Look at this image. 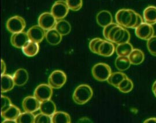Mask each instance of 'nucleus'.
<instances>
[{"label":"nucleus","instance_id":"1","mask_svg":"<svg viewBox=\"0 0 156 123\" xmlns=\"http://www.w3.org/2000/svg\"><path fill=\"white\" fill-rule=\"evenodd\" d=\"M117 24L125 28H136L144 23V19L132 9H122L117 11L115 15Z\"/></svg>","mask_w":156,"mask_h":123},{"label":"nucleus","instance_id":"2","mask_svg":"<svg viewBox=\"0 0 156 123\" xmlns=\"http://www.w3.org/2000/svg\"><path fill=\"white\" fill-rule=\"evenodd\" d=\"M130 38L131 36L128 30L117 24L112 28L106 40L120 45L129 42Z\"/></svg>","mask_w":156,"mask_h":123},{"label":"nucleus","instance_id":"3","mask_svg":"<svg viewBox=\"0 0 156 123\" xmlns=\"http://www.w3.org/2000/svg\"><path fill=\"white\" fill-rule=\"evenodd\" d=\"M93 95L91 87L87 84H81L73 92V100L78 105H84L91 100Z\"/></svg>","mask_w":156,"mask_h":123},{"label":"nucleus","instance_id":"4","mask_svg":"<svg viewBox=\"0 0 156 123\" xmlns=\"http://www.w3.org/2000/svg\"><path fill=\"white\" fill-rule=\"evenodd\" d=\"M92 75L95 79L100 82H105L112 74L111 68L105 63H98L92 68Z\"/></svg>","mask_w":156,"mask_h":123},{"label":"nucleus","instance_id":"5","mask_svg":"<svg viewBox=\"0 0 156 123\" xmlns=\"http://www.w3.org/2000/svg\"><path fill=\"white\" fill-rule=\"evenodd\" d=\"M26 26L25 20L20 16H15L8 19L6 22V28L12 34L23 32Z\"/></svg>","mask_w":156,"mask_h":123},{"label":"nucleus","instance_id":"6","mask_svg":"<svg viewBox=\"0 0 156 123\" xmlns=\"http://www.w3.org/2000/svg\"><path fill=\"white\" fill-rule=\"evenodd\" d=\"M67 75L63 71L56 70L51 73L48 78V84L52 89H58L66 84Z\"/></svg>","mask_w":156,"mask_h":123},{"label":"nucleus","instance_id":"7","mask_svg":"<svg viewBox=\"0 0 156 123\" xmlns=\"http://www.w3.org/2000/svg\"><path fill=\"white\" fill-rule=\"evenodd\" d=\"M69 8L68 6L66 1L58 0L56 1L52 6L51 13L58 21L66 17L69 12Z\"/></svg>","mask_w":156,"mask_h":123},{"label":"nucleus","instance_id":"8","mask_svg":"<svg viewBox=\"0 0 156 123\" xmlns=\"http://www.w3.org/2000/svg\"><path fill=\"white\" fill-rule=\"evenodd\" d=\"M53 95V89L49 84H39L34 93V96L41 103L50 100Z\"/></svg>","mask_w":156,"mask_h":123},{"label":"nucleus","instance_id":"9","mask_svg":"<svg viewBox=\"0 0 156 123\" xmlns=\"http://www.w3.org/2000/svg\"><path fill=\"white\" fill-rule=\"evenodd\" d=\"M57 20L50 12L42 13L38 18V25L45 31L55 28Z\"/></svg>","mask_w":156,"mask_h":123},{"label":"nucleus","instance_id":"10","mask_svg":"<svg viewBox=\"0 0 156 123\" xmlns=\"http://www.w3.org/2000/svg\"><path fill=\"white\" fill-rule=\"evenodd\" d=\"M154 30L152 26L145 22L135 29L136 36L143 40H148L154 36Z\"/></svg>","mask_w":156,"mask_h":123},{"label":"nucleus","instance_id":"11","mask_svg":"<svg viewBox=\"0 0 156 123\" xmlns=\"http://www.w3.org/2000/svg\"><path fill=\"white\" fill-rule=\"evenodd\" d=\"M27 33L30 40L39 44L45 38L46 31L40 27L39 25H35L30 28Z\"/></svg>","mask_w":156,"mask_h":123},{"label":"nucleus","instance_id":"12","mask_svg":"<svg viewBox=\"0 0 156 123\" xmlns=\"http://www.w3.org/2000/svg\"><path fill=\"white\" fill-rule=\"evenodd\" d=\"M41 102L34 96H28L22 102V107L24 111L33 113L39 110Z\"/></svg>","mask_w":156,"mask_h":123},{"label":"nucleus","instance_id":"13","mask_svg":"<svg viewBox=\"0 0 156 123\" xmlns=\"http://www.w3.org/2000/svg\"><path fill=\"white\" fill-rule=\"evenodd\" d=\"M30 40L27 33L21 32L12 35L11 42L13 46L18 49H22L23 46Z\"/></svg>","mask_w":156,"mask_h":123},{"label":"nucleus","instance_id":"14","mask_svg":"<svg viewBox=\"0 0 156 123\" xmlns=\"http://www.w3.org/2000/svg\"><path fill=\"white\" fill-rule=\"evenodd\" d=\"M15 84L17 86H23L26 84L28 80L27 71L23 68L18 69L13 75Z\"/></svg>","mask_w":156,"mask_h":123},{"label":"nucleus","instance_id":"15","mask_svg":"<svg viewBox=\"0 0 156 123\" xmlns=\"http://www.w3.org/2000/svg\"><path fill=\"white\" fill-rule=\"evenodd\" d=\"M96 20L99 26L104 28L112 23L113 17L111 12L104 10L98 13L96 16Z\"/></svg>","mask_w":156,"mask_h":123},{"label":"nucleus","instance_id":"16","mask_svg":"<svg viewBox=\"0 0 156 123\" xmlns=\"http://www.w3.org/2000/svg\"><path fill=\"white\" fill-rule=\"evenodd\" d=\"M115 51L116 47L112 42L104 40L99 47L98 54L104 57H110Z\"/></svg>","mask_w":156,"mask_h":123},{"label":"nucleus","instance_id":"17","mask_svg":"<svg viewBox=\"0 0 156 123\" xmlns=\"http://www.w3.org/2000/svg\"><path fill=\"white\" fill-rule=\"evenodd\" d=\"M15 82L10 75H3L1 77V93H6L13 89L15 86Z\"/></svg>","mask_w":156,"mask_h":123},{"label":"nucleus","instance_id":"18","mask_svg":"<svg viewBox=\"0 0 156 123\" xmlns=\"http://www.w3.org/2000/svg\"><path fill=\"white\" fill-rule=\"evenodd\" d=\"M22 49L26 56L30 57H34L37 55L39 51V44L30 40Z\"/></svg>","mask_w":156,"mask_h":123},{"label":"nucleus","instance_id":"19","mask_svg":"<svg viewBox=\"0 0 156 123\" xmlns=\"http://www.w3.org/2000/svg\"><path fill=\"white\" fill-rule=\"evenodd\" d=\"M144 19L145 23L150 25L156 23V7L154 6H149L145 8L144 11Z\"/></svg>","mask_w":156,"mask_h":123},{"label":"nucleus","instance_id":"20","mask_svg":"<svg viewBox=\"0 0 156 123\" xmlns=\"http://www.w3.org/2000/svg\"><path fill=\"white\" fill-rule=\"evenodd\" d=\"M39 111L41 113L52 116L56 112V106L53 101L48 100L41 103Z\"/></svg>","mask_w":156,"mask_h":123},{"label":"nucleus","instance_id":"21","mask_svg":"<svg viewBox=\"0 0 156 123\" xmlns=\"http://www.w3.org/2000/svg\"><path fill=\"white\" fill-rule=\"evenodd\" d=\"M62 36L55 28L51 29L46 31L45 38L47 42L51 45L59 44L62 40Z\"/></svg>","mask_w":156,"mask_h":123},{"label":"nucleus","instance_id":"22","mask_svg":"<svg viewBox=\"0 0 156 123\" xmlns=\"http://www.w3.org/2000/svg\"><path fill=\"white\" fill-rule=\"evenodd\" d=\"M127 78V76L125 73L121 72L112 73L111 76L107 80V82L109 84L117 89L119 84H120L125 79Z\"/></svg>","mask_w":156,"mask_h":123},{"label":"nucleus","instance_id":"23","mask_svg":"<svg viewBox=\"0 0 156 123\" xmlns=\"http://www.w3.org/2000/svg\"><path fill=\"white\" fill-rule=\"evenodd\" d=\"M129 60L133 65H140L145 59V55L142 51L138 49H134L128 56Z\"/></svg>","mask_w":156,"mask_h":123},{"label":"nucleus","instance_id":"24","mask_svg":"<svg viewBox=\"0 0 156 123\" xmlns=\"http://www.w3.org/2000/svg\"><path fill=\"white\" fill-rule=\"evenodd\" d=\"M20 114L21 112L19 108L14 105H12L5 112L1 113V116L5 120H16Z\"/></svg>","mask_w":156,"mask_h":123},{"label":"nucleus","instance_id":"25","mask_svg":"<svg viewBox=\"0 0 156 123\" xmlns=\"http://www.w3.org/2000/svg\"><path fill=\"white\" fill-rule=\"evenodd\" d=\"M55 29L62 36H64L70 33L71 31V26L67 20L62 19L57 21Z\"/></svg>","mask_w":156,"mask_h":123},{"label":"nucleus","instance_id":"26","mask_svg":"<svg viewBox=\"0 0 156 123\" xmlns=\"http://www.w3.org/2000/svg\"><path fill=\"white\" fill-rule=\"evenodd\" d=\"M115 66L120 71H124L130 67L131 63L128 57L118 56L115 60Z\"/></svg>","mask_w":156,"mask_h":123},{"label":"nucleus","instance_id":"27","mask_svg":"<svg viewBox=\"0 0 156 123\" xmlns=\"http://www.w3.org/2000/svg\"><path fill=\"white\" fill-rule=\"evenodd\" d=\"M134 49L133 45L129 42H128L117 45V47H116V52L118 56L128 57Z\"/></svg>","mask_w":156,"mask_h":123},{"label":"nucleus","instance_id":"28","mask_svg":"<svg viewBox=\"0 0 156 123\" xmlns=\"http://www.w3.org/2000/svg\"><path fill=\"white\" fill-rule=\"evenodd\" d=\"M52 123H71V117L66 112H56L51 116Z\"/></svg>","mask_w":156,"mask_h":123},{"label":"nucleus","instance_id":"29","mask_svg":"<svg viewBox=\"0 0 156 123\" xmlns=\"http://www.w3.org/2000/svg\"><path fill=\"white\" fill-rule=\"evenodd\" d=\"M35 117L33 113L24 112L21 113L16 121L17 123H34Z\"/></svg>","mask_w":156,"mask_h":123},{"label":"nucleus","instance_id":"30","mask_svg":"<svg viewBox=\"0 0 156 123\" xmlns=\"http://www.w3.org/2000/svg\"><path fill=\"white\" fill-rule=\"evenodd\" d=\"M134 84L131 79L127 78L125 79L123 82L119 84L118 87V89L123 93H128L131 91L133 89Z\"/></svg>","mask_w":156,"mask_h":123},{"label":"nucleus","instance_id":"31","mask_svg":"<svg viewBox=\"0 0 156 123\" xmlns=\"http://www.w3.org/2000/svg\"><path fill=\"white\" fill-rule=\"evenodd\" d=\"M104 41V39L99 38H95L90 40L89 43V49L91 51L95 54H98L99 47L102 42Z\"/></svg>","mask_w":156,"mask_h":123},{"label":"nucleus","instance_id":"32","mask_svg":"<svg viewBox=\"0 0 156 123\" xmlns=\"http://www.w3.org/2000/svg\"><path fill=\"white\" fill-rule=\"evenodd\" d=\"M69 9L73 11L80 10L83 5V0H66Z\"/></svg>","mask_w":156,"mask_h":123},{"label":"nucleus","instance_id":"33","mask_svg":"<svg viewBox=\"0 0 156 123\" xmlns=\"http://www.w3.org/2000/svg\"><path fill=\"white\" fill-rule=\"evenodd\" d=\"M147 47L151 55L156 56V36H153L147 40Z\"/></svg>","mask_w":156,"mask_h":123},{"label":"nucleus","instance_id":"34","mask_svg":"<svg viewBox=\"0 0 156 123\" xmlns=\"http://www.w3.org/2000/svg\"><path fill=\"white\" fill-rule=\"evenodd\" d=\"M34 123H52L51 117L41 113L35 116Z\"/></svg>","mask_w":156,"mask_h":123},{"label":"nucleus","instance_id":"35","mask_svg":"<svg viewBox=\"0 0 156 123\" xmlns=\"http://www.w3.org/2000/svg\"><path fill=\"white\" fill-rule=\"evenodd\" d=\"M1 113L5 112L7 109H8L12 105L11 100L4 95H1Z\"/></svg>","mask_w":156,"mask_h":123},{"label":"nucleus","instance_id":"36","mask_svg":"<svg viewBox=\"0 0 156 123\" xmlns=\"http://www.w3.org/2000/svg\"><path fill=\"white\" fill-rule=\"evenodd\" d=\"M116 24H117V23H112L111 24H110L109 25L105 27L104 28V30H103V35H104V38H105V39H107V38H108V35H109V32L111 31L112 28H113V27H114Z\"/></svg>","mask_w":156,"mask_h":123},{"label":"nucleus","instance_id":"37","mask_svg":"<svg viewBox=\"0 0 156 123\" xmlns=\"http://www.w3.org/2000/svg\"><path fill=\"white\" fill-rule=\"evenodd\" d=\"M6 69V67L5 63L3 60L1 59V75H5Z\"/></svg>","mask_w":156,"mask_h":123},{"label":"nucleus","instance_id":"38","mask_svg":"<svg viewBox=\"0 0 156 123\" xmlns=\"http://www.w3.org/2000/svg\"><path fill=\"white\" fill-rule=\"evenodd\" d=\"M144 123H156V118H153L146 120Z\"/></svg>","mask_w":156,"mask_h":123},{"label":"nucleus","instance_id":"39","mask_svg":"<svg viewBox=\"0 0 156 123\" xmlns=\"http://www.w3.org/2000/svg\"><path fill=\"white\" fill-rule=\"evenodd\" d=\"M152 91H153V93L154 94V95L156 97V80L154 82V83L153 84V86H152Z\"/></svg>","mask_w":156,"mask_h":123},{"label":"nucleus","instance_id":"40","mask_svg":"<svg viewBox=\"0 0 156 123\" xmlns=\"http://www.w3.org/2000/svg\"><path fill=\"white\" fill-rule=\"evenodd\" d=\"M2 123H17L16 120H5Z\"/></svg>","mask_w":156,"mask_h":123}]
</instances>
